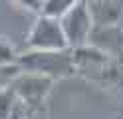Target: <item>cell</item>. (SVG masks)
Here are the masks:
<instances>
[{
  "label": "cell",
  "instance_id": "5",
  "mask_svg": "<svg viewBox=\"0 0 123 119\" xmlns=\"http://www.w3.org/2000/svg\"><path fill=\"white\" fill-rule=\"evenodd\" d=\"M87 44L99 48L111 58H123V26H95L89 32Z\"/></svg>",
  "mask_w": 123,
  "mask_h": 119
},
{
  "label": "cell",
  "instance_id": "3",
  "mask_svg": "<svg viewBox=\"0 0 123 119\" xmlns=\"http://www.w3.org/2000/svg\"><path fill=\"white\" fill-rule=\"evenodd\" d=\"M62 28L70 48H80L83 44H87L89 32L93 28V20L89 14V4L87 0H78L70 10L60 18Z\"/></svg>",
  "mask_w": 123,
  "mask_h": 119
},
{
  "label": "cell",
  "instance_id": "10",
  "mask_svg": "<svg viewBox=\"0 0 123 119\" xmlns=\"http://www.w3.org/2000/svg\"><path fill=\"white\" fill-rule=\"evenodd\" d=\"M20 8H26V10H32V12H42V0H14Z\"/></svg>",
  "mask_w": 123,
  "mask_h": 119
},
{
  "label": "cell",
  "instance_id": "4",
  "mask_svg": "<svg viewBox=\"0 0 123 119\" xmlns=\"http://www.w3.org/2000/svg\"><path fill=\"white\" fill-rule=\"evenodd\" d=\"M56 79H52L48 75L42 74H32V71H22L12 79V87L16 91L18 99H22L30 109H38L42 107V103L46 99V95L50 93L52 85Z\"/></svg>",
  "mask_w": 123,
  "mask_h": 119
},
{
  "label": "cell",
  "instance_id": "6",
  "mask_svg": "<svg viewBox=\"0 0 123 119\" xmlns=\"http://www.w3.org/2000/svg\"><path fill=\"white\" fill-rule=\"evenodd\" d=\"M95 26H115L123 20V0H87Z\"/></svg>",
  "mask_w": 123,
  "mask_h": 119
},
{
  "label": "cell",
  "instance_id": "1",
  "mask_svg": "<svg viewBox=\"0 0 123 119\" xmlns=\"http://www.w3.org/2000/svg\"><path fill=\"white\" fill-rule=\"evenodd\" d=\"M18 68L20 71L42 74L52 79H64L78 74L72 48L68 50H26L24 54H18Z\"/></svg>",
  "mask_w": 123,
  "mask_h": 119
},
{
  "label": "cell",
  "instance_id": "9",
  "mask_svg": "<svg viewBox=\"0 0 123 119\" xmlns=\"http://www.w3.org/2000/svg\"><path fill=\"white\" fill-rule=\"evenodd\" d=\"M18 66V54L6 38L0 36V68Z\"/></svg>",
  "mask_w": 123,
  "mask_h": 119
},
{
  "label": "cell",
  "instance_id": "2",
  "mask_svg": "<svg viewBox=\"0 0 123 119\" xmlns=\"http://www.w3.org/2000/svg\"><path fill=\"white\" fill-rule=\"evenodd\" d=\"M68 48L70 44L66 40L60 18L38 14L26 38V50H68Z\"/></svg>",
  "mask_w": 123,
  "mask_h": 119
},
{
  "label": "cell",
  "instance_id": "7",
  "mask_svg": "<svg viewBox=\"0 0 123 119\" xmlns=\"http://www.w3.org/2000/svg\"><path fill=\"white\" fill-rule=\"evenodd\" d=\"M75 2H78V0H42V12L40 14L62 18Z\"/></svg>",
  "mask_w": 123,
  "mask_h": 119
},
{
  "label": "cell",
  "instance_id": "8",
  "mask_svg": "<svg viewBox=\"0 0 123 119\" xmlns=\"http://www.w3.org/2000/svg\"><path fill=\"white\" fill-rule=\"evenodd\" d=\"M18 101V95L12 85L0 87V119H10V113Z\"/></svg>",
  "mask_w": 123,
  "mask_h": 119
}]
</instances>
